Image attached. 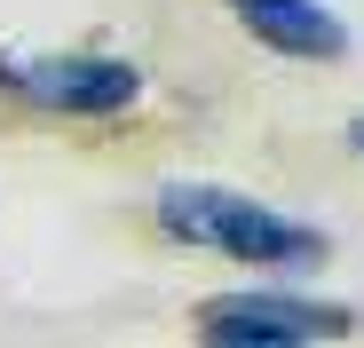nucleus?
<instances>
[{
  "instance_id": "4",
  "label": "nucleus",
  "mask_w": 364,
  "mask_h": 348,
  "mask_svg": "<svg viewBox=\"0 0 364 348\" xmlns=\"http://www.w3.org/2000/svg\"><path fill=\"white\" fill-rule=\"evenodd\" d=\"M230 16L285 64H341L348 55V24L325 0H230Z\"/></svg>"
},
{
  "instance_id": "6",
  "label": "nucleus",
  "mask_w": 364,
  "mask_h": 348,
  "mask_svg": "<svg viewBox=\"0 0 364 348\" xmlns=\"http://www.w3.org/2000/svg\"><path fill=\"white\" fill-rule=\"evenodd\" d=\"M348 143H356V158H364V111H356V119H348Z\"/></svg>"
},
{
  "instance_id": "1",
  "label": "nucleus",
  "mask_w": 364,
  "mask_h": 348,
  "mask_svg": "<svg viewBox=\"0 0 364 348\" xmlns=\"http://www.w3.org/2000/svg\"><path fill=\"white\" fill-rule=\"evenodd\" d=\"M151 222L166 229L174 246H198V254H222L237 269H269V277L317 269L333 254L317 222H301L285 206H262V198L230 190V183H159Z\"/></svg>"
},
{
  "instance_id": "5",
  "label": "nucleus",
  "mask_w": 364,
  "mask_h": 348,
  "mask_svg": "<svg viewBox=\"0 0 364 348\" xmlns=\"http://www.w3.org/2000/svg\"><path fill=\"white\" fill-rule=\"evenodd\" d=\"M198 348H285V340H254V332H198Z\"/></svg>"
},
{
  "instance_id": "3",
  "label": "nucleus",
  "mask_w": 364,
  "mask_h": 348,
  "mask_svg": "<svg viewBox=\"0 0 364 348\" xmlns=\"http://www.w3.org/2000/svg\"><path fill=\"white\" fill-rule=\"evenodd\" d=\"M198 332H254V340H285V348H309V340H341L356 332L348 301H309V293H285V285H230L198 309Z\"/></svg>"
},
{
  "instance_id": "2",
  "label": "nucleus",
  "mask_w": 364,
  "mask_h": 348,
  "mask_svg": "<svg viewBox=\"0 0 364 348\" xmlns=\"http://www.w3.org/2000/svg\"><path fill=\"white\" fill-rule=\"evenodd\" d=\"M0 95L40 119H119L143 103V64L103 48H55V55H0Z\"/></svg>"
}]
</instances>
